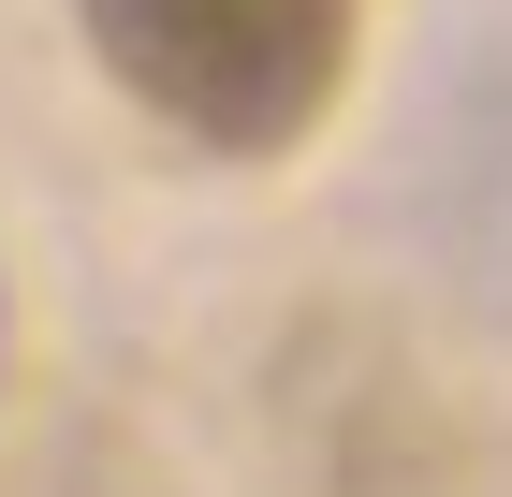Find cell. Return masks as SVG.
<instances>
[{"mask_svg": "<svg viewBox=\"0 0 512 497\" xmlns=\"http://www.w3.org/2000/svg\"><path fill=\"white\" fill-rule=\"evenodd\" d=\"M74 30L132 117L220 161L308 147L352 88V0H74Z\"/></svg>", "mask_w": 512, "mask_h": 497, "instance_id": "obj_1", "label": "cell"}]
</instances>
